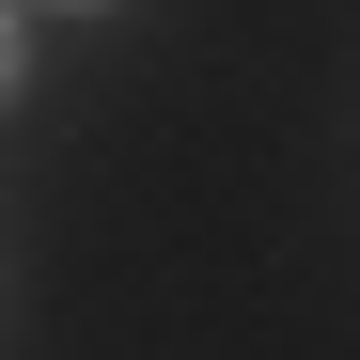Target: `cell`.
<instances>
[{
  "instance_id": "6da1fadb",
  "label": "cell",
  "mask_w": 360,
  "mask_h": 360,
  "mask_svg": "<svg viewBox=\"0 0 360 360\" xmlns=\"http://www.w3.org/2000/svg\"><path fill=\"white\" fill-rule=\"evenodd\" d=\"M16 63H32V47H16V16H0V94H16Z\"/></svg>"
}]
</instances>
